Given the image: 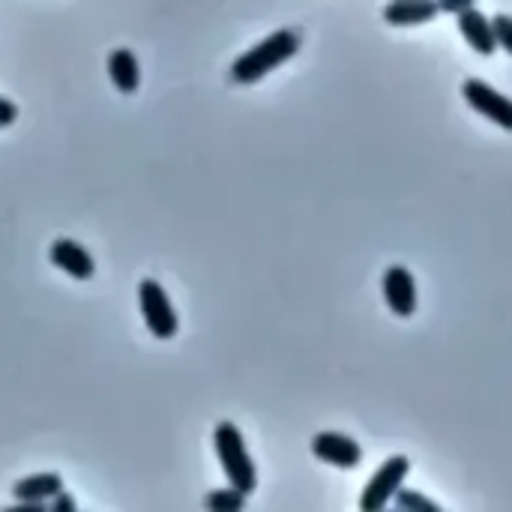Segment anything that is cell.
Segmentation results:
<instances>
[{"mask_svg": "<svg viewBox=\"0 0 512 512\" xmlns=\"http://www.w3.org/2000/svg\"><path fill=\"white\" fill-rule=\"evenodd\" d=\"M213 447H216V456H219V465H222L228 483L234 489L252 495L258 489V471H255V462L246 450L240 429L234 423H219L213 432Z\"/></svg>", "mask_w": 512, "mask_h": 512, "instance_id": "obj_2", "label": "cell"}, {"mask_svg": "<svg viewBox=\"0 0 512 512\" xmlns=\"http://www.w3.org/2000/svg\"><path fill=\"white\" fill-rule=\"evenodd\" d=\"M300 51V33L297 30H276L267 39H261L258 45H252L246 54H240L231 63V81L234 84H255L264 75H270L273 69H279L282 63H288L294 54Z\"/></svg>", "mask_w": 512, "mask_h": 512, "instance_id": "obj_1", "label": "cell"}, {"mask_svg": "<svg viewBox=\"0 0 512 512\" xmlns=\"http://www.w3.org/2000/svg\"><path fill=\"white\" fill-rule=\"evenodd\" d=\"M312 456L321 459L324 465L351 471L363 462V450L354 438L342 435V432H318L312 438Z\"/></svg>", "mask_w": 512, "mask_h": 512, "instance_id": "obj_6", "label": "cell"}, {"mask_svg": "<svg viewBox=\"0 0 512 512\" xmlns=\"http://www.w3.org/2000/svg\"><path fill=\"white\" fill-rule=\"evenodd\" d=\"M9 512H48V501H15Z\"/></svg>", "mask_w": 512, "mask_h": 512, "instance_id": "obj_19", "label": "cell"}, {"mask_svg": "<svg viewBox=\"0 0 512 512\" xmlns=\"http://www.w3.org/2000/svg\"><path fill=\"white\" fill-rule=\"evenodd\" d=\"M411 474V459L408 456H393L387 459L372 480L366 483L363 495H360V510L363 512H381L387 510L396 498V492L405 486V477Z\"/></svg>", "mask_w": 512, "mask_h": 512, "instance_id": "obj_3", "label": "cell"}, {"mask_svg": "<svg viewBox=\"0 0 512 512\" xmlns=\"http://www.w3.org/2000/svg\"><path fill=\"white\" fill-rule=\"evenodd\" d=\"M15 117H18V105H15L12 99H3V96H0V129H3V126H12Z\"/></svg>", "mask_w": 512, "mask_h": 512, "instance_id": "obj_17", "label": "cell"}, {"mask_svg": "<svg viewBox=\"0 0 512 512\" xmlns=\"http://www.w3.org/2000/svg\"><path fill=\"white\" fill-rule=\"evenodd\" d=\"M456 24H459V33L462 39L483 57H492L498 51V39H495V27H492V18L483 15L477 6L465 9L456 15Z\"/></svg>", "mask_w": 512, "mask_h": 512, "instance_id": "obj_8", "label": "cell"}, {"mask_svg": "<svg viewBox=\"0 0 512 512\" xmlns=\"http://www.w3.org/2000/svg\"><path fill=\"white\" fill-rule=\"evenodd\" d=\"M474 3H477V0H438V9L447 12V15H459V12L471 9Z\"/></svg>", "mask_w": 512, "mask_h": 512, "instance_id": "obj_18", "label": "cell"}, {"mask_svg": "<svg viewBox=\"0 0 512 512\" xmlns=\"http://www.w3.org/2000/svg\"><path fill=\"white\" fill-rule=\"evenodd\" d=\"M57 492H63V477L60 474H33L24 477L12 486V498L15 501H51Z\"/></svg>", "mask_w": 512, "mask_h": 512, "instance_id": "obj_12", "label": "cell"}, {"mask_svg": "<svg viewBox=\"0 0 512 512\" xmlns=\"http://www.w3.org/2000/svg\"><path fill=\"white\" fill-rule=\"evenodd\" d=\"M51 261H54V267H60L66 276H72L78 282H87L96 276V261L90 258V252L69 237H60L51 243Z\"/></svg>", "mask_w": 512, "mask_h": 512, "instance_id": "obj_9", "label": "cell"}, {"mask_svg": "<svg viewBox=\"0 0 512 512\" xmlns=\"http://www.w3.org/2000/svg\"><path fill=\"white\" fill-rule=\"evenodd\" d=\"M138 306H141V315H144V324L147 330L156 336V339H174L177 336V312L165 294V288L156 282V279H144L138 285Z\"/></svg>", "mask_w": 512, "mask_h": 512, "instance_id": "obj_4", "label": "cell"}, {"mask_svg": "<svg viewBox=\"0 0 512 512\" xmlns=\"http://www.w3.org/2000/svg\"><path fill=\"white\" fill-rule=\"evenodd\" d=\"M438 12V0H390L384 6V21L393 27H414L435 21Z\"/></svg>", "mask_w": 512, "mask_h": 512, "instance_id": "obj_10", "label": "cell"}, {"mask_svg": "<svg viewBox=\"0 0 512 512\" xmlns=\"http://www.w3.org/2000/svg\"><path fill=\"white\" fill-rule=\"evenodd\" d=\"M48 510L51 512H75L78 510V504H75V498H72V495H66V492H57V495L51 498Z\"/></svg>", "mask_w": 512, "mask_h": 512, "instance_id": "obj_16", "label": "cell"}, {"mask_svg": "<svg viewBox=\"0 0 512 512\" xmlns=\"http://www.w3.org/2000/svg\"><path fill=\"white\" fill-rule=\"evenodd\" d=\"M396 510H402V512H438L441 507L432 501V498H426V495H420V492H411V489H399L396 492Z\"/></svg>", "mask_w": 512, "mask_h": 512, "instance_id": "obj_14", "label": "cell"}, {"mask_svg": "<svg viewBox=\"0 0 512 512\" xmlns=\"http://www.w3.org/2000/svg\"><path fill=\"white\" fill-rule=\"evenodd\" d=\"M384 300L393 315L411 318L417 312V279L408 267L393 264L384 273Z\"/></svg>", "mask_w": 512, "mask_h": 512, "instance_id": "obj_7", "label": "cell"}, {"mask_svg": "<svg viewBox=\"0 0 512 512\" xmlns=\"http://www.w3.org/2000/svg\"><path fill=\"white\" fill-rule=\"evenodd\" d=\"M246 492H240V489H219V492H210L207 495V510H216V512H237L246 507Z\"/></svg>", "mask_w": 512, "mask_h": 512, "instance_id": "obj_13", "label": "cell"}, {"mask_svg": "<svg viewBox=\"0 0 512 512\" xmlns=\"http://www.w3.org/2000/svg\"><path fill=\"white\" fill-rule=\"evenodd\" d=\"M108 78L120 93H135L141 87V66L132 48H114L108 54Z\"/></svg>", "mask_w": 512, "mask_h": 512, "instance_id": "obj_11", "label": "cell"}, {"mask_svg": "<svg viewBox=\"0 0 512 512\" xmlns=\"http://www.w3.org/2000/svg\"><path fill=\"white\" fill-rule=\"evenodd\" d=\"M492 27H495V39H498V48H504L507 54H512V15H495L492 18Z\"/></svg>", "mask_w": 512, "mask_h": 512, "instance_id": "obj_15", "label": "cell"}, {"mask_svg": "<svg viewBox=\"0 0 512 512\" xmlns=\"http://www.w3.org/2000/svg\"><path fill=\"white\" fill-rule=\"evenodd\" d=\"M462 96L468 99V105H471L477 114H483L486 120H492V123H498L501 129L512 132L510 96H504L501 90H495L492 84H486V81H480V78H468V81L462 84Z\"/></svg>", "mask_w": 512, "mask_h": 512, "instance_id": "obj_5", "label": "cell"}]
</instances>
